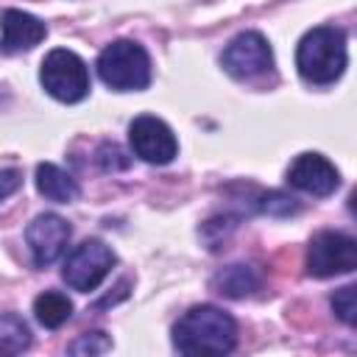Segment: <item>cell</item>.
Segmentation results:
<instances>
[{"mask_svg":"<svg viewBox=\"0 0 357 357\" xmlns=\"http://www.w3.org/2000/svg\"><path fill=\"white\" fill-rule=\"evenodd\" d=\"M237 343V324L215 304L190 307L173 326V346L181 354H229Z\"/></svg>","mask_w":357,"mask_h":357,"instance_id":"obj_1","label":"cell"},{"mask_svg":"<svg viewBox=\"0 0 357 357\" xmlns=\"http://www.w3.org/2000/svg\"><path fill=\"white\" fill-rule=\"evenodd\" d=\"M212 290L226 296V298H243V296H251L257 287H259V273L251 268V265H226L220 268L215 276H212Z\"/></svg>","mask_w":357,"mask_h":357,"instance_id":"obj_12","label":"cell"},{"mask_svg":"<svg viewBox=\"0 0 357 357\" xmlns=\"http://www.w3.org/2000/svg\"><path fill=\"white\" fill-rule=\"evenodd\" d=\"M112 265H114V251L103 240H84L64 259L61 276L73 290L89 293L109 276Z\"/></svg>","mask_w":357,"mask_h":357,"instance_id":"obj_6","label":"cell"},{"mask_svg":"<svg viewBox=\"0 0 357 357\" xmlns=\"http://www.w3.org/2000/svg\"><path fill=\"white\" fill-rule=\"evenodd\" d=\"M128 142H131L134 156H139L148 165H167L178 153L176 134L170 131L165 120L153 114L134 117V123L128 126Z\"/></svg>","mask_w":357,"mask_h":357,"instance_id":"obj_7","label":"cell"},{"mask_svg":"<svg viewBox=\"0 0 357 357\" xmlns=\"http://www.w3.org/2000/svg\"><path fill=\"white\" fill-rule=\"evenodd\" d=\"M31 346V329L28 324L14 315V312H6L0 315V357L3 354H20Z\"/></svg>","mask_w":357,"mask_h":357,"instance_id":"obj_15","label":"cell"},{"mask_svg":"<svg viewBox=\"0 0 357 357\" xmlns=\"http://www.w3.org/2000/svg\"><path fill=\"white\" fill-rule=\"evenodd\" d=\"M112 349V340L106 337V332H89V335H81L78 340H73L70 343V354H86V357H92V354H106Z\"/></svg>","mask_w":357,"mask_h":357,"instance_id":"obj_17","label":"cell"},{"mask_svg":"<svg viewBox=\"0 0 357 357\" xmlns=\"http://www.w3.org/2000/svg\"><path fill=\"white\" fill-rule=\"evenodd\" d=\"M287 184L301 190V192L324 198V195H332L340 187V173H337V167L326 156H321V153H301L287 167Z\"/></svg>","mask_w":357,"mask_h":357,"instance_id":"obj_10","label":"cell"},{"mask_svg":"<svg viewBox=\"0 0 357 357\" xmlns=\"http://www.w3.org/2000/svg\"><path fill=\"white\" fill-rule=\"evenodd\" d=\"M25 240H28L33 265L47 268V265H53V262L67 251V243H70V223H67L61 215H56V212L36 215V218L28 223V229H25Z\"/></svg>","mask_w":357,"mask_h":357,"instance_id":"obj_9","label":"cell"},{"mask_svg":"<svg viewBox=\"0 0 357 357\" xmlns=\"http://www.w3.org/2000/svg\"><path fill=\"white\" fill-rule=\"evenodd\" d=\"M98 75L117 92H139L151 84V59L142 45L117 39L98 56Z\"/></svg>","mask_w":357,"mask_h":357,"instance_id":"obj_3","label":"cell"},{"mask_svg":"<svg viewBox=\"0 0 357 357\" xmlns=\"http://www.w3.org/2000/svg\"><path fill=\"white\" fill-rule=\"evenodd\" d=\"M39 81L45 92L61 103H78L89 95V70L84 59L67 47H56L45 56Z\"/></svg>","mask_w":357,"mask_h":357,"instance_id":"obj_4","label":"cell"},{"mask_svg":"<svg viewBox=\"0 0 357 357\" xmlns=\"http://www.w3.org/2000/svg\"><path fill=\"white\" fill-rule=\"evenodd\" d=\"M20 187H22V173L17 167L0 170V201H6L8 195H14Z\"/></svg>","mask_w":357,"mask_h":357,"instance_id":"obj_20","label":"cell"},{"mask_svg":"<svg viewBox=\"0 0 357 357\" xmlns=\"http://www.w3.org/2000/svg\"><path fill=\"white\" fill-rule=\"evenodd\" d=\"M98 165L106 170V173H114V170H126L131 165V159L126 156V151L114 142H103L98 148Z\"/></svg>","mask_w":357,"mask_h":357,"instance_id":"obj_18","label":"cell"},{"mask_svg":"<svg viewBox=\"0 0 357 357\" xmlns=\"http://www.w3.org/2000/svg\"><path fill=\"white\" fill-rule=\"evenodd\" d=\"M36 190L56 204H70L78 198V184L70 173H64L59 165L53 162H42L36 165Z\"/></svg>","mask_w":357,"mask_h":357,"instance_id":"obj_13","label":"cell"},{"mask_svg":"<svg viewBox=\"0 0 357 357\" xmlns=\"http://www.w3.org/2000/svg\"><path fill=\"white\" fill-rule=\"evenodd\" d=\"M220 61L231 78H254L271 70L273 53H271L268 39L259 31H243L226 45Z\"/></svg>","mask_w":357,"mask_h":357,"instance_id":"obj_8","label":"cell"},{"mask_svg":"<svg viewBox=\"0 0 357 357\" xmlns=\"http://www.w3.org/2000/svg\"><path fill=\"white\" fill-rule=\"evenodd\" d=\"M346 33L332 25L307 31L296 47V67L310 84H332L346 70Z\"/></svg>","mask_w":357,"mask_h":357,"instance_id":"obj_2","label":"cell"},{"mask_svg":"<svg viewBox=\"0 0 357 357\" xmlns=\"http://www.w3.org/2000/svg\"><path fill=\"white\" fill-rule=\"evenodd\" d=\"M47 28L42 20H36L28 11L6 8L0 14V50L3 53H22L36 47L45 39Z\"/></svg>","mask_w":357,"mask_h":357,"instance_id":"obj_11","label":"cell"},{"mask_svg":"<svg viewBox=\"0 0 357 357\" xmlns=\"http://www.w3.org/2000/svg\"><path fill=\"white\" fill-rule=\"evenodd\" d=\"M259 209L268 212V215H290V212L298 209V204L284 192H265L259 198Z\"/></svg>","mask_w":357,"mask_h":357,"instance_id":"obj_19","label":"cell"},{"mask_svg":"<svg viewBox=\"0 0 357 357\" xmlns=\"http://www.w3.org/2000/svg\"><path fill=\"white\" fill-rule=\"evenodd\" d=\"M357 268V240L343 231H318L307 248L310 276L326 279L337 273H351Z\"/></svg>","mask_w":357,"mask_h":357,"instance_id":"obj_5","label":"cell"},{"mask_svg":"<svg viewBox=\"0 0 357 357\" xmlns=\"http://www.w3.org/2000/svg\"><path fill=\"white\" fill-rule=\"evenodd\" d=\"M354 284H346V287H340L335 296H332V310H335V315L343 321V324H349V326H354V321H357V301H354Z\"/></svg>","mask_w":357,"mask_h":357,"instance_id":"obj_16","label":"cell"},{"mask_svg":"<svg viewBox=\"0 0 357 357\" xmlns=\"http://www.w3.org/2000/svg\"><path fill=\"white\" fill-rule=\"evenodd\" d=\"M33 315L45 329H59L73 315V301L59 290H45L33 301Z\"/></svg>","mask_w":357,"mask_h":357,"instance_id":"obj_14","label":"cell"}]
</instances>
